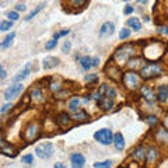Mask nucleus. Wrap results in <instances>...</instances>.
<instances>
[{
  "mask_svg": "<svg viewBox=\"0 0 168 168\" xmlns=\"http://www.w3.org/2000/svg\"><path fill=\"white\" fill-rule=\"evenodd\" d=\"M164 49H165V45L160 41H150L149 44L144 46L143 49V55L147 60L150 62H154V60H157L163 56L164 53Z\"/></svg>",
  "mask_w": 168,
  "mask_h": 168,
  "instance_id": "1",
  "label": "nucleus"
},
{
  "mask_svg": "<svg viewBox=\"0 0 168 168\" xmlns=\"http://www.w3.org/2000/svg\"><path fill=\"white\" fill-rule=\"evenodd\" d=\"M136 52H137L136 51V46H133L130 44L123 45V46L118 48L116 51H115L113 60L116 62V65H126V62H128L129 59L136 55Z\"/></svg>",
  "mask_w": 168,
  "mask_h": 168,
  "instance_id": "2",
  "label": "nucleus"
},
{
  "mask_svg": "<svg viewBox=\"0 0 168 168\" xmlns=\"http://www.w3.org/2000/svg\"><path fill=\"white\" fill-rule=\"evenodd\" d=\"M122 81H123L125 87L130 90V91H135L137 88L140 87V84H142V77L140 74H137L136 72H126V73L122 76Z\"/></svg>",
  "mask_w": 168,
  "mask_h": 168,
  "instance_id": "3",
  "label": "nucleus"
},
{
  "mask_svg": "<svg viewBox=\"0 0 168 168\" xmlns=\"http://www.w3.org/2000/svg\"><path fill=\"white\" fill-rule=\"evenodd\" d=\"M163 73V67L157 63H147L140 69V77L142 79H153Z\"/></svg>",
  "mask_w": 168,
  "mask_h": 168,
  "instance_id": "4",
  "label": "nucleus"
},
{
  "mask_svg": "<svg viewBox=\"0 0 168 168\" xmlns=\"http://www.w3.org/2000/svg\"><path fill=\"white\" fill-rule=\"evenodd\" d=\"M94 139L97 140V142H99L101 144L108 146V144H111L113 140L112 130H111V129H99V130H97L94 133Z\"/></svg>",
  "mask_w": 168,
  "mask_h": 168,
  "instance_id": "5",
  "label": "nucleus"
},
{
  "mask_svg": "<svg viewBox=\"0 0 168 168\" xmlns=\"http://www.w3.org/2000/svg\"><path fill=\"white\" fill-rule=\"evenodd\" d=\"M35 154L42 160H48L53 156V146L52 143H42L35 147Z\"/></svg>",
  "mask_w": 168,
  "mask_h": 168,
  "instance_id": "6",
  "label": "nucleus"
},
{
  "mask_svg": "<svg viewBox=\"0 0 168 168\" xmlns=\"http://www.w3.org/2000/svg\"><path fill=\"white\" fill-rule=\"evenodd\" d=\"M39 125L37 123V122H31L29 125H27L25 129H24V139L27 140V142H32L34 139H37L38 135H39Z\"/></svg>",
  "mask_w": 168,
  "mask_h": 168,
  "instance_id": "7",
  "label": "nucleus"
},
{
  "mask_svg": "<svg viewBox=\"0 0 168 168\" xmlns=\"http://www.w3.org/2000/svg\"><path fill=\"white\" fill-rule=\"evenodd\" d=\"M22 90H24V86H22L21 83L11 84L10 87L4 91V98L7 99V101H11V99L17 98V97H18V95L22 92Z\"/></svg>",
  "mask_w": 168,
  "mask_h": 168,
  "instance_id": "8",
  "label": "nucleus"
},
{
  "mask_svg": "<svg viewBox=\"0 0 168 168\" xmlns=\"http://www.w3.org/2000/svg\"><path fill=\"white\" fill-rule=\"evenodd\" d=\"M0 153H3L4 156H8V157H15V154H17L14 147L3 139L2 133H0Z\"/></svg>",
  "mask_w": 168,
  "mask_h": 168,
  "instance_id": "9",
  "label": "nucleus"
},
{
  "mask_svg": "<svg viewBox=\"0 0 168 168\" xmlns=\"http://www.w3.org/2000/svg\"><path fill=\"white\" fill-rule=\"evenodd\" d=\"M158 154H160V151H158L157 147L149 146L146 149V157H144V160H146V163H149V164H153V163L157 161Z\"/></svg>",
  "mask_w": 168,
  "mask_h": 168,
  "instance_id": "10",
  "label": "nucleus"
},
{
  "mask_svg": "<svg viewBox=\"0 0 168 168\" xmlns=\"http://www.w3.org/2000/svg\"><path fill=\"white\" fill-rule=\"evenodd\" d=\"M106 74L112 79V80H122V73H121V70H119V67H118L116 65H108V67L105 69Z\"/></svg>",
  "mask_w": 168,
  "mask_h": 168,
  "instance_id": "11",
  "label": "nucleus"
},
{
  "mask_svg": "<svg viewBox=\"0 0 168 168\" xmlns=\"http://www.w3.org/2000/svg\"><path fill=\"white\" fill-rule=\"evenodd\" d=\"M63 2H67L69 11H73V13H77L87 4V0H63Z\"/></svg>",
  "mask_w": 168,
  "mask_h": 168,
  "instance_id": "12",
  "label": "nucleus"
},
{
  "mask_svg": "<svg viewBox=\"0 0 168 168\" xmlns=\"http://www.w3.org/2000/svg\"><path fill=\"white\" fill-rule=\"evenodd\" d=\"M29 98L32 99L35 104H41V102H44L45 101V95H44V92H42L41 88L35 87V88L31 90V92H29Z\"/></svg>",
  "mask_w": 168,
  "mask_h": 168,
  "instance_id": "13",
  "label": "nucleus"
},
{
  "mask_svg": "<svg viewBox=\"0 0 168 168\" xmlns=\"http://www.w3.org/2000/svg\"><path fill=\"white\" fill-rule=\"evenodd\" d=\"M70 163H72V167L81 168L84 165V163H86V158H84L83 154L74 153V154H72V157H70Z\"/></svg>",
  "mask_w": 168,
  "mask_h": 168,
  "instance_id": "14",
  "label": "nucleus"
},
{
  "mask_svg": "<svg viewBox=\"0 0 168 168\" xmlns=\"http://www.w3.org/2000/svg\"><path fill=\"white\" fill-rule=\"evenodd\" d=\"M157 99L160 102H165L168 99V86L167 84H161L157 87Z\"/></svg>",
  "mask_w": 168,
  "mask_h": 168,
  "instance_id": "15",
  "label": "nucleus"
},
{
  "mask_svg": "<svg viewBox=\"0 0 168 168\" xmlns=\"http://www.w3.org/2000/svg\"><path fill=\"white\" fill-rule=\"evenodd\" d=\"M113 31H115V25H113V22L108 21V22H104L101 29H99V35L101 37H109L112 35Z\"/></svg>",
  "mask_w": 168,
  "mask_h": 168,
  "instance_id": "16",
  "label": "nucleus"
},
{
  "mask_svg": "<svg viewBox=\"0 0 168 168\" xmlns=\"http://www.w3.org/2000/svg\"><path fill=\"white\" fill-rule=\"evenodd\" d=\"M56 121H58L59 126L66 128V126H70V123H72V118L67 115V112H62V113H59L58 116H56Z\"/></svg>",
  "mask_w": 168,
  "mask_h": 168,
  "instance_id": "17",
  "label": "nucleus"
},
{
  "mask_svg": "<svg viewBox=\"0 0 168 168\" xmlns=\"http://www.w3.org/2000/svg\"><path fill=\"white\" fill-rule=\"evenodd\" d=\"M98 104H99V108L102 111H111L113 108V99L109 98V97H105V95L99 99Z\"/></svg>",
  "mask_w": 168,
  "mask_h": 168,
  "instance_id": "18",
  "label": "nucleus"
},
{
  "mask_svg": "<svg viewBox=\"0 0 168 168\" xmlns=\"http://www.w3.org/2000/svg\"><path fill=\"white\" fill-rule=\"evenodd\" d=\"M58 65H59V59L55 58V56H48V58L44 59V69L45 70L53 69V67H56Z\"/></svg>",
  "mask_w": 168,
  "mask_h": 168,
  "instance_id": "19",
  "label": "nucleus"
},
{
  "mask_svg": "<svg viewBox=\"0 0 168 168\" xmlns=\"http://www.w3.org/2000/svg\"><path fill=\"white\" fill-rule=\"evenodd\" d=\"M142 95H143V98H146V101H154V99H157L156 92L150 87H146V86L142 87Z\"/></svg>",
  "mask_w": 168,
  "mask_h": 168,
  "instance_id": "20",
  "label": "nucleus"
},
{
  "mask_svg": "<svg viewBox=\"0 0 168 168\" xmlns=\"http://www.w3.org/2000/svg\"><path fill=\"white\" fill-rule=\"evenodd\" d=\"M156 140H158L160 143L168 144V130L165 128H160L156 133Z\"/></svg>",
  "mask_w": 168,
  "mask_h": 168,
  "instance_id": "21",
  "label": "nucleus"
},
{
  "mask_svg": "<svg viewBox=\"0 0 168 168\" xmlns=\"http://www.w3.org/2000/svg\"><path fill=\"white\" fill-rule=\"evenodd\" d=\"M113 144H115V149L118 150V151H121V150H123L125 147V139H123V135L122 133H116V135H113Z\"/></svg>",
  "mask_w": 168,
  "mask_h": 168,
  "instance_id": "22",
  "label": "nucleus"
},
{
  "mask_svg": "<svg viewBox=\"0 0 168 168\" xmlns=\"http://www.w3.org/2000/svg\"><path fill=\"white\" fill-rule=\"evenodd\" d=\"M126 65L130 67V69H135V70H140L144 66V62H143V59L140 58H136V59H129L128 62H126Z\"/></svg>",
  "mask_w": 168,
  "mask_h": 168,
  "instance_id": "23",
  "label": "nucleus"
},
{
  "mask_svg": "<svg viewBox=\"0 0 168 168\" xmlns=\"http://www.w3.org/2000/svg\"><path fill=\"white\" fill-rule=\"evenodd\" d=\"M77 60L80 62L84 70H90L92 67V58L90 56H77Z\"/></svg>",
  "mask_w": 168,
  "mask_h": 168,
  "instance_id": "24",
  "label": "nucleus"
},
{
  "mask_svg": "<svg viewBox=\"0 0 168 168\" xmlns=\"http://www.w3.org/2000/svg\"><path fill=\"white\" fill-rule=\"evenodd\" d=\"M29 72H31V65L28 63V65H27L25 67H24V69H22L21 72H20V73L14 77V79H13V80H14L15 83H17V81H21V80H25L27 77L29 76Z\"/></svg>",
  "mask_w": 168,
  "mask_h": 168,
  "instance_id": "25",
  "label": "nucleus"
},
{
  "mask_svg": "<svg viewBox=\"0 0 168 168\" xmlns=\"http://www.w3.org/2000/svg\"><path fill=\"white\" fill-rule=\"evenodd\" d=\"M88 118H90V116H88V113L86 112V111L79 109V111H76V112L73 113L72 119H74V121H77V122H84V121H87Z\"/></svg>",
  "mask_w": 168,
  "mask_h": 168,
  "instance_id": "26",
  "label": "nucleus"
},
{
  "mask_svg": "<svg viewBox=\"0 0 168 168\" xmlns=\"http://www.w3.org/2000/svg\"><path fill=\"white\" fill-rule=\"evenodd\" d=\"M132 156L136 158V160L139 161H143L144 160V157H146V147H137V149L133 150V153H132Z\"/></svg>",
  "mask_w": 168,
  "mask_h": 168,
  "instance_id": "27",
  "label": "nucleus"
},
{
  "mask_svg": "<svg viewBox=\"0 0 168 168\" xmlns=\"http://www.w3.org/2000/svg\"><path fill=\"white\" fill-rule=\"evenodd\" d=\"M128 27L132 28L133 31H140V28H142V22L139 21L137 17H130V18L128 20Z\"/></svg>",
  "mask_w": 168,
  "mask_h": 168,
  "instance_id": "28",
  "label": "nucleus"
},
{
  "mask_svg": "<svg viewBox=\"0 0 168 168\" xmlns=\"http://www.w3.org/2000/svg\"><path fill=\"white\" fill-rule=\"evenodd\" d=\"M14 37H15V34H14V32L8 34L7 37H6L3 41H2V44H0V49H7V48L11 45V42H13Z\"/></svg>",
  "mask_w": 168,
  "mask_h": 168,
  "instance_id": "29",
  "label": "nucleus"
},
{
  "mask_svg": "<svg viewBox=\"0 0 168 168\" xmlns=\"http://www.w3.org/2000/svg\"><path fill=\"white\" fill-rule=\"evenodd\" d=\"M80 105H81V101L80 98H73L69 101V111H72V112H76V111L80 109Z\"/></svg>",
  "mask_w": 168,
  "mask_h": 168,
  "instance_id": "30",
  "label": "nucleus"
},
{
  "mask_svg": "<svg viewBox=\"0 0 168 168\" xmlns=\"http://www.w3.org/2000/svg\"><path fill=\"white\" fill-rule=\"evenodd\" d=\"M49 88H51V91H53V92H59L62 90V84L59 83V81H51V83H49Z\"/></svg>",
  "mask_w": 168,
  "mask_h": 168,
  "instance_id": "31",
  "label": "nucleus"
},
{
  "mask_svg": "<svg viewBox=\"0 0 168 168\" xmlns=\"http://www.w3.org/2000/svg\"><path fill=\"white\" fill-rule=\"evenodd\" d=\"M44 7H45V4H39V6H38V7L35 8V10H32V11H31V13H29V14H28V17H25V20H27V21H28V20L34 18V17H35V15H37L38 13H39V11L42 10V8H44Z\"/></svg>",
  "mask_w": 168,
  "mask_h": 168,
  "instance_id": "32",
  "label": "nucleus"
},
{
  "mask_svg": "<svg viewBox=\"0 0 168 168\" xmlns=\"http://www.w3.org/2000/svg\"><path fill=\"white\" fill-rule=\"evenodd\" d=\"M94 167L95 168H108V167H112V161L106 160V161H102V163H94Z\"/></svg>",
  "mask_w": 168,
  "mask_h": 168,
  "instance_id": "33",
  "label": "nucleus"
},
{
  "mask_svg": "<svg viewBox=\"0 0 168 168\" xmlns=\"http://www.w3.org/2000/svg\"><path fill=\"white\" fill-rule=\"evenodd\" d=\"M13 27V21H2L0 22V29L2 31H8Z\"/></svg>",
  "mask_w": 168,
  "mask_h": 168,
  "instance_id": "34",
  "label": "nucleus"
},
{
  "mask_svg": "<svg viewBox=\"0 0 168 168\" xmlns=\"http://www.w3.org/2000/svg\"><path fill=\"white\" fill-rule=\"evenodd\" d=\"M130 37V31L129 28H122V31L119 32V39H128Z\"/></svg>",
  "mask_w": 168,
  "mask_h": 168,
  "instance_id": "35",
  "label": "nucleus"
},
{
  "mask_svg": "<svg viewBox=\"0 0 168 168\" xmlns=\"http://www.w3.org/2000/svg\"><path fill=\"white\" fill-rule=\"evenodd\" d=\"M21 161L22 163H25V164L31 165L34 163V157H32V154H25V156H22L21 157Z\"/></svg>",
  "mask_w": 168,
  "mask_h": 168,
  "instance_id": "36",
  "label": "nucleus"
},
{
  "mask_svg": "<svg viewBox=\"0 0 168 168\" xmlns=\"http://www.w3.org/2000/svg\"><path fill=\"white\" fill-rule=\"evenodd\" d=\"M105 97H109V98H115V97H116V91H115V90H113V88H111V87H108V86H106V90H105Z\"/></svg>",
  "mask_w": 168,
  "mask_h": 168,
  "instance_id": "37",
  "label": "nucleus"
},
{
  "mask_svg": "<svg viewBox=\"0 0 168 168\" xmlns=\"http://www.w3.org/2000/svg\"><path fill=\"white\" fill-rule=\"evenodd\" d=\"M72 49V42L70 41H65V44L62 45V52L63 53H69Z\"/></svg>",
  "mask_w": 168,
  "mask_h": 168,
  "instance_id": "38",
  "label": "nucleus"
},
{
  "mask_svg": "<svg viewBox=\"0 0 168 168\" xmlns=\"http://www.w3.org/2000/svg\"><path fill=\"white\" fill-rule=\"evenodd\" d=\"M56 45H58V39H55V38H53L52 41H49V42H46V44H45V49L51 51V49H53V48L56 46Z\"/></svg>",
  "mask_w": 168,
  "mask_h": 168,
  "instance_id": "39",
  "label": "nucleus"
},
{
  "mask_svg": "<svg viewBox=\"0 0 168 168\" xmlns=\"http://www.w3.org/2000/svg\"><path fill=\"white\" fill-rule=\"evenodd\" d=\"M146 121L149 122L150 126H153V125H156L158 122V118L157 116H153V115H150V116H146Z\"/></svg>",
  "mask_w": 168,
  "mask_h": 168,
  "instance_id": "40",
  "label": "nucleus"
},
{
  "mask_svg": "<svg viewBox=\"0 0 168 168\" xmlns=\"http://www.w3.org/2000/svg\"><path fill=\"white\" fill-rule=\"evenodd\" d=\"M7 17L10 21H17V20H18V13H17V11H10L7 14Z\"/></svg>",
  "mask_w": 168,
  "mask_h": 168,
  "instance_id": "41",
  "label": "nucleus"
},
{
  "mask_svg": "<svg viewBox=\"0 0 168 168\" xmlns=\"http://www.w3.org/2000/svg\"><path fill=\"white\" fill-rule=\"evenodd\" d=\"M84 80L87 81H90V83H97V80H98V77L95 76V74H88V76H86L84 77Z\"/></svg>",
  "mask_w": 168,
  "mask_h": 168,
  "instance_id": "42",
  "label": "nucleus"
},
{
  "mask_svg": "<svg viewBox=\"0 0 168 168\" xmlns=\"http://www.w3.org/2000/svg\"><path fill=\"white\" fill-rule=\"evenodd\" d=\"M157 32L160 34V35L168 37V25H165V27H160V28H157Z\"/></svg>",
  "mask_w": 168,
  "mask_h": 168,
  "instance_id": "43",
  "label": "nucleus"
},
{
  "mask_svg": "<svg viewBox=\"0 0 168 168\" xmlns=\"http://www.w3.org/2000/svg\"><path fill=\"white\" fill-rule=\"evenodd\" d=\"M133 10H135L133 6H126L125 7V14H130V13H133Z\"/></svg>",
  "mask_w": 168,
  "mask_h": 168,
  "instance_id": "44",
  "label": "nucleus"
},
{
  "mask_svg": "<svg viewBox=\"0 0 168 168\" xmlns=\"http://www.w3.org/2000/svg\"><path fill=\"white\" fill-rule=\"evenodd\" d=\"M25 4H17V6H15V10L17 11H25Z\"/></svg>",
  "mask_w": 168,
  "mask_h": 168,
  "instance_id": "45",
  "label": "nucleus"
},
{
  "mask_svg": "<svg viewBox=\"0 0 168 168\" xmlns=\"http://www.w3.org/2000/svg\"><path fill=\"white\" fill-rule=\"evenodd\" d=\"M11 106H13V105H11V104H6V105H4L3 108L0 109V112H2V113H4V112H6V111H8V109H10Z\"/></svg>",
  "mask_w": 168,
  "mask_h": 168,
  "instance_id": "46",
  "label": "nucleus"
},
{
  "mask_svg": "<svg viewBox=\"0 0 168 168\" xmlns=\"http://www.w3.org/2000/svg\"><path fill=\"white\" fill-rule=\"evenodd\" d=\"M69 32H70L69 29H63V31H60V32H59V37H65V35H67Z\"/></svg>",
  "mask_w": 168,
  "mask_h": 168,
  "instance_id": "47",
  "label": "nucleus"
},
{
  "mask_svg": "<svg viewBox=\"0 0 168 168\" xmlns=\"http://www.w3.org/2000/svg\"><path fill=\"white\" fill-rule=\"evenodd\" d=\"M99 65V59L98 58H92V67L94 66H98Z\"/></svg>",
  "mask_w": 168,
  "mask_h": 168,
  "instance_id": "48",
  "label": "nucleus"
},
{
  "mask_svg": "<svg viewBox=\"0 0 168 168\" xmlns=\"http://www.w3.org/2000/svg\"><path fill=\"white\" fill-rule=\"evenodd\" d=\"M0 79H6V72L3 69H0Z\"/></svg>",
  "mask_w": 168,
  "mask_h": 168,
  "instance_id": "49",
  "label": "nucleus"
},
{
  "mask_svg": "<svg viewBox=\"0 0 168 168\" xmlns=\"http://www.w3.org/2000/svg\"><path fill=\"white\" fill-rule=\"evenodd\" d=\"M55 167H58V168H63L65 165H63V164H60V163H56V164H55Z\"/></svg>",
  "mask_w": 168,
  "mask_h": 168,
  "instance_id": "50",
  "label": "nucleus"
},
{
  "mask_svg": "<svg viewBox=\"0 0 168 168\" xmlns=\"http://www.w3.org/2000/svg\"><path fill=\"white\" fill-rule=\"evenodd\" d=\"M123 2H129V0H123Z\"/></svg>",
  "mask_w": 168,
  "mask_h": 168,
  "instance_id": "51",
  "label": "nucleus"
},
{
  "mask_svg": "<svg viewBox=\"0 0 168 168\" xmlns=\"http://www.w3.org/2000/svg\"><path fill=\"white\" fill-rule=\"evenodd\" d=\"M0 69H2V66H0Z\"/></svg>",
  "mask_w": 168,
  "mask_h": 168,
  "instance_id": "52",
  "label": "nucleus"
}]
</instances>
